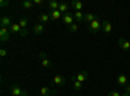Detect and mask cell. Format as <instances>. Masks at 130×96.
Listing matches in <instances>:
<instances>
[{"instance_id":"cell-1","label":"cell","mask_w":130,"mask_h":96,"mask_svg":"<svg viewBox=\"0 0 130 96\" xmlns=\"http://www.w3.org/2000/svg\"><path fill=\"white\" fill-rule=\"evenodd\" d=\"M102 22L103 21H100L99 18H96V20H94L91 24H89V31L90 33H98V31H100L102 30Z\"/></svg>"},{"instance_id":"cell-2","label":"cell","mask_w":130,"mask_h":96,"mask_svg":"<svg viewBox=\"0 0 130 96\" xmlns=\"http://www.w3.org/2000/svg\"><path fill=\"white\" fill-rule=\"evenodd\" d=\"M10 95L12 96H27V91L20 88L18 86H12V88H10Z\"/></svg>"},{"instance_id":"cell-3","label":"cell","mask_w":130,"mask_h":96,"mask_svg":"<svg viewBox=\"0 0 130 96\" xmlns=\"http://www.w3.org/2000/svg\"><path fill=\"white\" fill-rule=\"evenodd\" d=\"M10 30L7 29V27H0V39H2V42H7L9 40L10 38Z\"/></svg>"},{"instance_id":"cell-4","label":"cell","mask_w":130,"mask_h":96,"mask_svg":"<svg viewBox=\"0 0 130 96\" xmlns=\"http://www.w3.org/2000/svg\"><path fill=\"white\" fill-rule=\"evenodd\" d=\"M102 31H103L104 34H111V31H112V24L108 20H104L103 22H102Z\"/></svg>"},{"instance_id":"cell-5","label":"cell","mask_w":130,"mask_h":96,"mask_svg":"<svg viewBox=\"0 0 130 96\" xmlns=\"http://www.w3.org/2000/svg\"><path fill=\"white\" fill-rule=\"evenodd\" d=\"M13 24H12V17H8V16H4V17H2V20H0V26L2 27H7L8 29V26L10 27Z\"/></svg>"},{"instance_id":"cell-6","label":"cell","mask_w":130,"mask_h":96,"mask_svg":"<svg viewBox=\"0 0 130 96\" xmlns=\"http://www.w3.org/2000/svg\"><path fill=\"white\" fill-rule=\"evenodd\" d=\"M118 47L124 51H129L130 49V42H127L124 38H118Z\"/></svg>"},{"instance_id":"cell-7","label":"cell","mask_w":130,"mask_h":96,"mask_svg":"<svg viewBox=\"0 0 130 96\" xmlns=\"http://www.w3.org/2000/svg\"><path fill=\"white\" fill-rule=\"evenodd\" d=\"M62 21H64V24H67L68 26H70V25L74 24V17L70 13H65V14H62Z\"/></svg>"},{"instance_id":"cell-8","label":"cell","mask_w":130,"mask_h":96,"mask_svg":"<svg viewBox=\"0 0 130 96\" xmlns=\"http://www.w3.org/2000/svg\"><path fill=\"white\" fill-rule=\"evenodd\" d=\"M75 79L79 81L81 83H83L85 81H87V79H89V73L86 71V70H83V71H81V73H78V74H77Z\"/></svg>"},{"instance_id":"cell-9","label":"cell","mask_w":130,"mask_h":96,"mask_svg":"<svg viewBox=\"0 0 130 96\" xmlns=\"http://www.w3.org/2000/svg\"><path fill=\"white\" fill-rule=\"evenodd\" d=\"M50 18H51L52 21L60 20V18H62V13L60 12L59 9H57V10H51V12H50Z\"/></svg>"},{"instance_id":"cell-10","label":"cell","mask_w":130,"mask_h":96,"mask_svg":"<svg viewBox=\"0 0 130 96\" xmlns=\"http://www.w3.org/2000/svg\"><path fill=\"white\" fill-rule=\"evenodd\" d=\"M70 5L75 9V12H82V8H83L82 2H78V0H73V2H70Z\"/></svg>"},{"instance_id":"cell-11","label":"cell","mask_w":130,"mask_h":96,"mask_svg":"<svg viewBox=\"0 0 130 96\" xmlns=\"http://www.w3.org/2000/svg\"><path fill=\"white\" fill-rule=\"evenodd\" d=\"M117 83L120 84L121 87H126V86H127V77L124 75V74L118 75V77H117Z\"/></svg>"},{"instance_id":"cell-12","label":"cell","mask_w":130,"mask_h":96,"mask_svg":"<svg viewBox=\"0 0 130 96\" xmlns=\"http://www.w3.org/2000/svg\"><path fill=\"white\" fill-rule=\"evenodd\" d=\"M65 82L67 81H65V78L62 75H55L53 77V83H55L56 86H64Z\"/></svg>"},{"instance_id":"cell-13","label":"cell","mask_w":130,"mask_h":96,"mask_svg":"<svg viewBox=\"0 0 130 96\" xmlns=\"http://www.w3.org/2000/svg\"><path fill=\"white\" fill-rule=\"evenodd\" d=\"M43 31H44V26H43L42 24L35 25L34 29H32V33H34L35 35H40V34H43Z\"/></svg>"},{"instance_id":"cell-14","label":"cell","mask_w":130,"mask_h":96,"mask_svg":"<svg viewBox=\"0 0 130 96\" xmlns=\"http://www.w3.org/2000/svg\"><path fill=\"white\" fill-rule=\"evenodd\" d=\"M96 18H98V17H96L95 14H92L91 12H89V13H86V14H85V18H83V21H85L86 24H91L92 21H94V20H96Z\"/></svg>"},{"instance_id":"cell-15","label":"cell","mask_w":130,"mask_h":96,"mask_svg":"<svg viewBox=\"0 0 130 96\" xmlns=\"http://www.w3.org/2000/svg\"><path fill=\"white\" fill-rule=\"evenodd\" d=\"M9 30H10V33H12V34H20L22 29H21V26L18 24H13L12 26L9 27Z\"/></svg>"},{"instance_id":"cell-16","label":"cell","mask_w":130,"mask_h":96,"mask_svg":"<svg viewBox=\"0 0 130 96\" xmlns=\"http://www.w3.org/2000/svg\"><path fill=\"white\" fill-rule=\"evenodd\" d=\"M59 10L61 13H69V4L68 3H60V7H59Z\"/></svg>"},{"instance_id":"cell-17","label":"cell","mask_w":130,"mask_h":96,"mask_svg":"<svg viewBox=\"0 0 130 96\" xmlns=\"http://www.w3.org/2000/svg\"><path fill=\"white\" fill-rule=\"evenodd\" d=\"M59 7H60V3L56 2V0H52V2L48 3V8H50L51 10H57Z\"/></svg>"},{"instance_id":"cell-18","label":"cell","mask_w":130,"mask_h":96,"mask_svg":"<svg viewBox=\"0 0 130 96\" xmlns=\"http://www.w3.org/2000/svg\"><path fill=\"white\" fill-rule=\"evenodd\" d=\"M32 5H34V3L31 0H24V2H21V7L25 9H30V8H32Z\"/></svg>"},{"instance_id":"cell-19","label":"cell","mask_w":130,"mask_h":96,"mask_svg":"<svg viewBox=\"0 0 130 96\" xmlns=\"http://www.w3.org/2000/svg\"><path fill=\"white\" fill-rule=\"evenodd\" d=\"M38 20H39V22L43 25V24H47V22H50V20H51V18H50V14H40Z\"/></svg>"},{"instance_id":"cell-20","label":"cell","mask_w":130,"mask_h":96,"mask_svg":"<svg viewBox=\"0 0 130 96\" xmlns=\"http://www.w3.org/2000/svg\"><path fill=\"white\" fill-rule=\"evenodd\" d=\"M40 64H42V66L43 68H47V69H50V68H52V62L46 57V59H42V61H40Z\"/></svg>"},{"instance_id":"cell-21","label":"cell","mask_w":130,"mask_h":96,"mask_svg":"<svg viewBox=\"0 0 130 96\" xmlns=\"http://www.w3.org/2000/svg\"><path fill=\"white\" fill-rule=\"evenodd\" d=\"M73 88L75 90V91H81V88H82V83L79 82V81H77V79H75V77L73 78Z\"/></svg>"},{"instance_id":"cell-22","label":"cell","mask_w":130,"mask_h":96,"mask_svg":"<svg viewBox=\"0 0 130 96\" xmlns=\"http://www.w3.org/2000/svg\"><path fill=\"white\" fill-rule=\"evenodd\" d=\"M39 95H43V96H50L51 95V90L50 87H42L40 91H39Z\"/></svg>"},{"instance_id":"cell-23","label":"cell","mask_w":130,"mask_h":96,"mask_svg":"<svg viewBox=\"0 0 130 96\" xmlns=\"http://www.w3.org/2000/svg\"><path fill=\"white\" fill-rule=\"evenodd\" d=\"M18 25L21 26V29H26V26L29 25V20L25 18V17H24V18H21V20L18 21Z\"/></svg>"},{"instance_id":"cell-24","label":"cell","mask_w":130,"mask_h":96,"mask_svg":"<svg viewBox=\"0 0 130 96\" xmlns=\"http://www.w3.org/2000/svg\"><path fill=\"white\" fill-rule=\"evenodd\" d=\"M73 17H74V20H75V21H83V18H85V14H83L82 12H74Z\"/></svg>"},{"instance_id":"cell-25","label":"cell","mask_w":130,"mask_h":96,"mask_svg":"<svg viewBox=\"0 0 130 96\" xmlns=\"http://www.w3.org/2000/svg\"><path fill=\"white\" fill-rule=\"evenodd\" d=\"M78 29H79V26H78V24H75V22L69 26V31H70V33H77Z\"/></svg>"},{"instance_id":"cell-26","label":"cell","mask_w":130,"mask_h":96,"mask_svg":"<svg viewBox=\"0 0 130 96\" xmlns=\"http://www.w3.org/2000/svg\"><path fill=\"white\" fill-rule=\"evenodd\" d=\"M8 5H9L8 0H0V7H2V8H5V7H8Z\"/></svg>"},{"instance_id":"cell-27","label":"cell","mask_w":130,"mask_h":96,"mask_svg":"<svg viewBox=\"0 0 130 96\" xmlns=\"http://www.w3.org/2000/svg\"><path fill=\"white\" fill-rule=\"evenodd\" d=\"M108 96H122L120 92H117V91H111L109 93H108Z\"/></svg>"},{"instance_id":"cell-28","label":"cell","mask_w":130,"mask_h":96,"mask_svg":"<svg viewBox=\"0 0 130 96\" xmlns=\"http://www.w3.org/2000/svg\"><path fill=\"white\" fill-rule=\"evenodd\" d=\"M27 34H29V31H27L26 29H22V30H21V33H20V35H21V36H26Z\"/></svg>"},{"instance_id":"cell-29","label":"cell","mask_w":130,"mask_h":96,"mask_svg":"<svg viewBox=\"0 0 130 96\" xmlns=\"http://www.w3.org/2000/svg\"><path fill=\"white\" fill-rule=\"evenodd\" d=\"M0 56H2V57H5V56H7V49H4V48L0 49Z\"/></svg>"},{"instance_id":"cell-30","label":"cell","mask_w":130,"mask_h":96,"mask_svg":"<svg viewBox=\"0 0 130 96\" xmlns=\"http://www.w3.org/2000/svg\"><path fill=\"white\" fill-rule=\"evenodd\" d=\"M32 3H34V5H42L43 0H32Z\"/></svg>"},{"instance_id":"cell-31","label":"cell","mask_w":130,"mask_h":96,"mask_svg":"<svg viewBox=\"0 0 130 96\" xmlns=\"http://www.w3.org/2000/svg\"><path fill=\"white\" fill-rule=\"evenodd\" d=\"M125 91H126V93H130V84H127L125 87Z\"/></svg>"},{"instance_id":"cell-32","label":"cell","mask_w":130,"mask_h":96,"mask_svg":"<svg viewBox=\"0 0 130 96\" xmlns=\"http://www.w3.org/2000/svg\"><path fill=\"white\" fill-rule=\"evenodd\" d=\"M122 96H130V93H126V92H125V93H124Z\"/></svg>"},{"instance_id":"cell-33","label":"cell","mask_w":130,"mask_h":96,"mask_svg":"<svg viewBox=\"0 0 130 96\" xmlns=\"http://www.w3.org/2000/svg\"><path fill=\"white\" fill-rule=\"evenodd\" d=\"M50 96H56V95H50Z\"/></svg>"},{"instance_id":"cell-34","label":"cell","mask_w":130,"mask_h":96,"mask_svg":"<svg viewBox=\"0 0 130 96\" xmlns=\"http://www.w3.org/2000/svg\"><path fill=\"white\" fill-rule=\"evenodd\" d=\"M38 96H43V95H38Z\"/></svg>"}]
</instances>
